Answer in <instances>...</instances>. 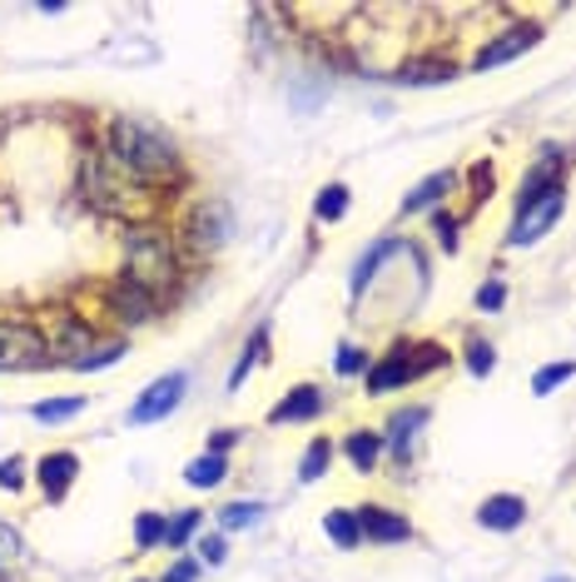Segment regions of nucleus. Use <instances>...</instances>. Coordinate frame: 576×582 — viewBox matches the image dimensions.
Returning a JSON list of instances; mask_svg holds the SVG:
<instances>
[{
    "mask_svg": "<svg viewBox=\"0 0 576 582\" xmlns=\"http://www.w3.org/2000/svg\"><path fill=\"white\" fill-rule=\"evenodd\" d=\"M109 165L129 174L135 184H164L179 174V155L154 125L135 120V115H115L109 120Z\"/></svg>",
    "mask_w": 576,
    "mask_h": 582,
    "instance_id": "1",
    "label": "nucleus"
},
{
    "mask_svg": "<svg viewBox=\"0 0 576 582\" xmlns=\"http://www.w3.org/2000/svg\"><path fill=\"white\" fill-rule=\"evenodd\" d=\"M125 279H135L139 289L169 294L179 284V260H174V244L169 234L159 230H129L125 234Z\"/></svg>",
    "mask_w": 576,
    "mask_h": 582,
    "instance_id": "2",
    "label": "nucleus"
},
{
    "mask_svg": "<svg viewBox=\"0 0 576 582\" xmlns=\"http://www.w3.org/2000/svg\"><path fill=\"white\" fill-rule=\"evenodd\" d=\"M442 363H447V353L437 349V343H393V349L383 353V363L367 373V393L403 389V383L423 379V373L442 369Z\"/></svg>",
    "mask_w": 576,
    "mask_h": 582,
    "instance_id": "3",
    "label": "nucleus"
},
{
    "mask_svg": "<svg viewBox=\"0 0 576 582\" xmlns=\"http://www.w3.org/2000/svg\"><path fill=\"white\" fill-rule=\"evenodd\" d=\"M562 210H566V184H552V190L536 194L532 204H516V220H512V230H506V244H512V250L536 244L556 220H562Z\"/></svg>",
    "mask_w": 576,
    "mask_h": 582,
    "instance_id": "4",
    "label": "nucleus"
},
{
    "mask_svg": "<svg viewBox=\"0 0 576 582\" xmlns=\"http://www.w3.org/2000/svg\"><path fill=\"white\" fill-rule=\"evenodd\" d=\"M50 343L40 329H30V324L20 319H0V373H20V369H40V363H50Z\"/></svg>",
    "mask_w": 576,
    "mask_h": 582,
    "instance_id": "5",
    "label": "nucleus"
},
{
    "mask_svg": "<svg viewBox=\"0 0 576 582\" xmlns=\"http://www.w3.org/2000/svg\"><path fill=\"white\" fill-rule=\"evenodd\" d=\"M184 389H189V373L184 369L154 379L135 403H129V423H159V419H169V413L179 409V399H184Z\"/></svg>",
    "mask_w": 576,
    "mask_h": 582,
    "instance_id": "6",
    "label": "nucleus"
},
{
    "mask_svg": "<svg viewBox=\"0 0 576 582\" xmlns=\"http://www.w3.org/2000/svg\"><path fill=\"white\" fill-rule=\"evenodd\" d=\"M105 309L115 314L119 324H149L159 314V299L149 289H139L135 279H125V274H119V279L105 289Z\"/></svg>",
    "mask_w": 576,
    "mask_h": 582,
    "instance_id": "7",
    "label": "nucleus"
},
{
    "mask_svg": "<svg viewBox=\"0 0 576 582\" xmlns=\"http://www.w3.org/2000/svg\"><path fill=\"white\" fill-rule=\"evenodd\" d=\"M536 41H542V31H536V25H506L502 35H492V41L472 55V71H497V65L516 61L522 51H532Z\"/></svg>",
    "mask_w": 576,
    "mask_h": 582,
    "instance_id": "8",
    "label": "nucleus"
},
{
    "mask_svg": "<svg viewBox=\"0 0 576 582\" xmlns=\"http://www.w3.org/2000/svg\"><path fill=\"white\" fill-rule=\"evenodd\" d=\"M358 532L367 542H407L413 538V522L393 508H358Z\"/></svg>",
    "mask_w": 576,
    "mask_h": 582,
    "instance_id": "9",
    "label": "nucleus"
},
{
    "mask_svg": "<svg viewBox=\"0 0 576 582\" xmlns=\"http://www.w3.org/2000/svg\"><path fill=\"white\" fill-rule=\"evenodd\" d=\"M323 413V389H313V383H298V389H288V399H278L274 409H268V423H308Z\"/></svg>",
    "mask_w": 576,
    "mask_h": 582,
    "instance_id": "10",
    "label": "nucleus"
},
{
    "mask_svg": "<svg viewBox=\"0 0 576 582\" xmlns=\"http://www.w3.org/2000/svg\"><path fill=\"white\" fill-rule=\"evenodd\" d=\"M75 473H79V458L75 453H45V458L35 463V478H40V488H45V498H65L70 493V483H75Z\"/></svg>",
    "mask_w": 576,
    "mask_h": 582,
    "instance_id": "11",
    "label": "nucleus"
},
{
    "mask_svg": "<svg viewBox=\"0 0 576 582\" xmlns=\"http://www.w3.org/2000/svg\"><path fill=\"white\" fill-rule=\"evenodd\" d=\"M562 170H566V155L556 150V145H546L542 160H536V165H532V174L522 180V194H516V204H532L536 194H546L552 184H562Z\"/></svg>",
    "mask_w": 576,
    "mask_h": 582,
    "instance_id": "12",
    "label": "nucleus"
},
{
    "mask_svg": "<svg viewBox=\"0 0 576 582\" xmlns=\"http://www.w3.org/2000/svg\"><path fill=\"white\" fill-rule=\"evenodd\" d=\"M522 518H526V502L516 498V493H492V498H482V508H477V522H482V528H497V532L522 528Z\"/></svg>",
    "mask_w": 576,
    "mask_h": 582,
    "instance_id": "13",
    "label": "nucleus"
},
{
    "mask_svg": "<svg viewBox=\"0 0 576 582\" xmlns=\"http://www.w3.org/2000/svg\"><path fill=\"white\" fill-rule=\"evenodd\" d=\"M189 240L199 244V250H218V244L228 240V210L224 204H199L194 220H189Z\"/></svg>",
    "mask_w": 576,
    "mask_h": 582,
    "instance_id": "14",
    "label": "nucleus"
},
{
    "mask_svg": "<svg viewBox=\"0 0 576 582\" xmlns=\"http://www.w3.org/2000/svg\"><path fill=\"white\" fill-rule=\"evenodd\" d=\"M452 75H457V65L442 61V55H413V61L397 65L393 81L397 85H442V81H452Z\"/></svg>",
    "mask_w": 576,
    "mask_h": 582,
    "instance_id": "15",
    "label": "nucleus"
},
{
    "mask_svg": "<svg viewBox=\"0 0 576 582\" xmlns=\"http://www.w3.org/2000/svg\"><path fill=\"white\" fill-rule=\"evenodd\" d=\"M457 190V174L452 170H437V174H427L423 184H413L407 190V200H403V214H417V210H433L442 194H452Z\"/></svg>",
    "mask_w": 576,
    "mask_h": 582,
    "instance_id": "16",
    "label": "nucleus"
},
{
    "mask_svg": "<svg viewBox=\"0 0 576 582\" xmlns=\"http://www.w3.org/2000/svg\"><path fill=\"white\" fill-rule=\"evenodd\" d=\"M427 423V409L417 403V409H403V413H393V433H387V448H393V458L397 463H407V448H413V438H417V428Z\"/></svg>",
    "mask_w": 576,
    "mask_h": 582,
    "instance_id": "17",
    "label": "nucleus"
},
{
    "mask_svg": "<svg viewBox=\"0 0 576 582\" xmlns=\"http://www.w3.org/2000/svg\"><path fill=\"white\" fill-rule=\"evenodd\" d=\"M343 453L353 458V468H358V473H373L377 453H383V433H373V428H353V433H348V443H343Z\"/></svg>",
    "mask_w": 576,
    "mask_h": 582,
    "instance_id": "18",
    "label": "nucleus"
},
{
    "mask_svg": "<svg viewBox=\"0 0 576 582\" xmlns=\"http://www.w3.org/2000/svg\"><path fill=\"white\" fill-rule=\"evenodd\" d=\"M224 473H228L224 453H199V458L184 468V483L189 488H214V483H224Z\"/></svg>",
    "mask_w": 576,
    "mask_h": 582,
    "instance_id": "19",
    "label": "nucleus"
},
{
    "mask_svg": "<svg viewBox=\"0 0 576 582\" xmlns=\"http://www.w3.org/2000/svg\"><path fill=\"white\" fill-rule=\"evenodd\" d=\"M323 532H328V538H333L343 552H353L358 542H363V532H358V512H348V508H333V512H328V518H323Z\"/></svg>",
    "mask_w": 576,
    "mask_h": 582,
    "instance_id": "20",
    "label": "nucleus"
},
{
    "mask_svg": "<svg viewBox=\"0 0 576 582\" xmlns=\"http://www.w3.org/2000/svg\"><path fill=\"white\" fill-rule=\"evenodd\" d=\"M328 463H333V443L328 438H313L303 453V463H298V483H318L328 473Z\"/></svg>",
    "mask_w": 576,
    "mask_h": 582,
    "instance_id": "21",
    "label": "nucleus"
},
{
    "mask_svg": "<svg viewBox=\"0 0 576 582\" xmlns=\"http://www.w3.org/2000/svg\"><path fill=\"white\" fill-rule=\"evenodd\" d=\"M313 214L318 220H343L348 214V184H323V190H318V200H313Z\"/></svg>",
    "mask_w": 576,
    "mask_h": 582,
    "instance_id": "22",
    "label": "nucleus"
},
{
    "mask_svg": "<svg viewBox=\"0 0 576 582\" xmlns=\"http://www.w3.org/2000/svg\"><path fill=\"white\" fill-rule=\"evenodd\" d=\"M199 522H204V512H194V508H184L174 522H164V548H184L199 532Z\"/></svg>",
    "mask_w": 576,
    "mask_h": 582,
    "instance_id": "23",
    "label": "nucleus"
},
{
    "mask_svg": "<svg viewBox=\"0 0 576 582\" xmlns=\"http://www.w3.org/2000/svg\"><path fill=\"white\" fill-rule=\"evenodd\" d=\"M566 379H576V363H572V359H566V363H546V369L532 379V393H536V399H546V393L562 389Z\"/></svg>",
    "mask_w": 576,
    "mask_h": 582,
    "instance_id": "24",
    "label": "nucleus"
},
{
    "mask_svg": "<svg viewBox=\"0 0 576 582\" xmlns=\"http://www.w3.org/2000/svg\"><path fill=\"white\" fill-rule=\"evenodd\" d=\"M85 409V399H45V403H35V419L40 423H65V419H75V413Z\"/></svg>",
    "mask_w": 576,
    "mask_h": 582,
    "instance_id": "25",
    "label": "nucleus"
},
{
    "mask_svg": "<svg viewBox=\"0 0 576 582\" xmlns=\"http://www.w3.org/2000/svg\"><path fill=\"white\" fill-rule=\"evenodd\" d=\"M164 512H139L135 522V548H154V542H164Z\"/></svg>",
    "mask_w": 576,
    "mask_h": 582,
    "instance_id": "26",
    "label": "nucleus"
},
{
    "mask_svg": "<svg viewBox=\"0 0 576 582\" xmlns=\"http://www.w3.org/2000/svg\"><path fill=\"white\" fill-rule=\"evenodd\" d=\"M119 353H125V343L119 339H109V343H99L95 353H85V359H75L70 369H79V373H89V369H109V363H119Z\"/></svg>",
    "mask_w": 576,
    "mask_h": 582,
    "instance_id": "27",
    "label": "nucleus"
},
{
    "mask_svg": "<svg viewBox=\"0 0 576 582\" xmlns=\"http://www.w3.org/2000/svg\"><path fill=\"white\" fill-rule=\"evenodd\" d=\"M258 512H264V502H228L224 512H218V522H224V528H248V522H258Z\"/></svg>",
    "mask_w": 576,
    "mask_h": 582,
    "instance_id": "28",
    "label": "nucleus"
},
{
    "mask_svg": "<svg viewBox=\"0 0 576 582\" xmlns=\"http://www.w3.org/2000/svg\"><path fill=\"white\" fill-rule=\"evenodd\" d=\"M264 343H268V334L258 329V334H254V343H248V349H244V359H238V363H234V373H228V389H238V383L248 379V369H254V363H258V353H264Z\"/></svg>",
    "mask_w": 576,
    "mask_h": 582,
    "instance_id": "29",
    "label": "nucleus"
},
{
    "mask_svg": "<svg viewBox=\"0 0 576 582\" xmlns=\"http://www.w3.org/2000/svg\"><path fill=\"white\" fill-rule=\"evenodd\" d=\"M467 369H472L477 379H487V373L497 369V353H492V343H482V339H477L472 349H467Z\"/></svg>",
    "mask_w": 576,
    "mask_h": 582,
    "instance_id": "30",
    "label": "nucleus"
},
{
    "mask_svg": "<svg viewBox=\"0 0 576 582\" xmlns=\"http://www.w3.org/2000/svg\"><path fill=\"white\" fill-rule=\"evenodd\" d=\"M224 558H228V552H224V538H218V532H204V538H199V562L218 568Z\"/></svg>",
    "mask_w": 576,
    "mask_h": 582,
    "instance_id": "31",
    "label": "nucleus"
},
{
    "mask_svg": "<svg viewBox=\"0 0 576 582\" xmlns=\"http://www.w3.org/2000/svg\"><path fill=\"white\" fill-rule=\"evenodd\" d=\"M433 230H437V244L452 254L457 250V220H452V214H433Z\"/></svg>",
    "mask_w": 576,
    "mask_h": 582,
    "instance_id": "32",
    "label": "nucleus"
},
{
    "mask_svg": "<svg viewBox=\"0 0 576 582\" xmlns=\"http://www.w3.org/2000/svg\"><path fill=\"white\" fill-rule=\"evenodd\" d=\"M20 483H25V463H20V458H0V488L15 493Z\"/></svg>",
    "mask_w": 576,
    "mask_h": 582,
    "instance_id": "33",
    "label": "nucleus"
},
{
    "mask_svg": "<svg viewBox=\"0 0 576 582\" xmlns=\"http://www.w3.org/2000/svg\"><path fill=\"white\" fill-rule=\"evenodd\" d=\"M363 363H367L363 349H353V343H343V349H338V373H358Z\"/></svg>",
    "mask_w": 576,
    "mask_h": 582,
    "instance_id": "34",
    "label": "nucleus"
},
{
    "mask_svg": "<svg viewBox=\"0 0 576 582\" xmlns=\"http://www.w3.org/2000/svg\"><path fill=\"white\" fill-rule=\"evenodd\" d=\"M502 299H506V289L502 284H482V289H477V309H502Z\"/></svg>",
    "mask_w": 576,
    "mask_h": 582,
    "instance_id": "35",
    "label": "nucleus"
},
{
    "mask_svg": "<svg viewBox=\"0 0 576 582\" xmlns=\"http://www.w3.org/2000/svg\"><path fill=\"white\" fill-rule=\"evenodd\" d=\"M199 578V562H189V558H179L174 562V568H169L164 572V578H159V582H194Z\"/></svg>",
    "mask_w": 576,
    "mask_h": 582,
    "instance_id": "36",
    "label": "nucleus"
},
{
    "mask_svg": "<svg viewBox=\"0 0 576 582\" xmlns=\"http://www.w3.org/2000/svg\"><path fill=\"white\" fill-rule=\"evenodd\" d=\"M472 184H477V200H487V194H492V165H487V160L472 165Z\"/></svg>",
    "mask_w": 576,
    "mask_h": 582,
    "instance_id": "37",
    "label": "nucleus"
},
{
    "mask_svg": "<svg viewBox=\"0 0 576 582\" xmlns=\"http://www.w3.org/2000/svg\"><path fill=\"white\" fill-rule=\"evenodd\" d=\"M15 552H20V532L0 522V558H15Z\"/></svg>",
    "mask_w": 576,
    "mask_h": 582,
    "instance_id": "38",
    "label": "nucleus"
},
{
    "mask_svg": "<svg viewBox=\"0 0 576 582\" xmlns=\"http://www.w3.org/2000/svg\"><path fill=\"white\" fill-rule=\"evenodd\" d=\"M238 438V433L234 428H224V433H214V443H209V453H224L228 448V443H234Z\"/></svg>",
    "mask_w": 576,
    "mask_h": 582,
    "instance_id": "39",
    "label": "nucleus"
},
{
    "mask_svg": "<svg viewBox=\"0 0 576 582\" xmlns=\"http://www.w3.org/2000/svg\"><path fill=\"white\" fill-rule=\"evenodd\" d=\"M552 582H566V578H552Z\"/></svg>",
    "mask_w": 576,
    "mask_h": 582,
    "instance_id": "40",
    "label": "nucleus"
},
{
    "mask_svg": "<svg viewBox=\"0 0 576 582\" xmlns=\"http://www.w3.org/2000/svg\"><path fill=\"white\" fill-rule=\"evenodd\" d=\"M139 582H145V578H139Z\"/></svg>",
    "mask_w": 576,
    "mask_h": 582,
    "instance_id": "41",
    "label": "nucleus"
}]
</instances>
